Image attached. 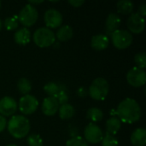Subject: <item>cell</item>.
<instances>
[{"label":"cell","mask_w":146,"mask_h":146,"mask_svg":"<svg viewBox=\"0 0 146 146\" xmlns=\"http://www.w3.org/2000/svg\"><path fill=\"white\" fill-rule=\"evenodd\" d=\"M27 142L28 146H43V140L41 137L36 133L30 134L27 139Z\"/></svg>","instance_id":"cell-28"},{"label":"cell","mask_w":146,"mask_h":146,"mask_svg":"<svg viewBox=\"0 0 146 146\" xmlns=\"http://www.w3.org/2000/svg\"><path fill=\"white\" fill-rule=\"evenodd\" d=\"M66 146H88V144L83 138L77 136L68 139L66 143Z\"/></svg>","instance_id":"cell-29"},{"label":"cell","mask_w":146,"mask_h":146,"mask_svg":"<svg viewBox=\"0 0 146 146\" xmlns=\"http://www.w3.org/2000/svg\"><path fill=\"white\" fill-rule=\"evenodd\" d=\"M38 17V13L33 5L29 3L26 4L19 12L17 16L18 21L25 27L33 26Z\"/></svg>","instance_id":"cell-6"},{"label":"cell","mask_w":146,"mask_h":146,"mask_svg":"<svg viewBox=\"0 0 146 146\" xmlns=\"http://www.w3.org/2000/svg\"><path fill=\"white\" fill-rule=\"evenodd\" d=\"M84 136L86 141L91 144H98L102 141L104 133L101 128L95 123H89L84 130Z\"/></svg>","instance_id":"cell-8"},{"label":"cell","mask_w":146,"mask_h":146,"mask_svg":"<svg viewBox=\"0 0 146 146\" xmlns=\"http://www.w3.org/2000/svg\"><path fill=\"white\" fill-rule=\"evenodd\" d=\"M127 80L129 85L134 87H139L145 84L146 73L142 68L134 67L127 74Z\"/></svg>","instance_id":"cell-7"},{"label":"cell","mask_w":146,"mask_h":146,"mask_svg":"<svg viewBox=\"0 0 146 146\" xmlns=\"http://www.w3.org/2000/svg\"><path fill=\"white\" fill-rule=\"evenodd\" d=\"M73 34H74L73 28L68 25H63L58 28L56 34L55 36L57 38L59 41L63 42V41L69 40L73 37Z\"/></svg>","instance_id":"cell-19"},{"label":"cell","mask_w":146,"mask_h":146,"mask_svg":"<svg viewBox=\"0 0 146 146\" xmlns=\"http://www.w3.org/2000/svg\"><path fill=\"white\" fill-rule=\"evenodd\" d=\"M121 121L118 117L116 116L110 117L106 121V130H107L106 133L115 136L116 133L121 129Z\"/></svg>","instance_id":"cell-18"},{"label":"cell","mask_w":146,"mask_h":146,"mask_svg":"<svg viewBox=\"0 0 146 146\" xmlns=\"http://www.w3.org/2000/svg\"><path fill=\"white\" fill-rule=\"evenodd\" d=\"M0 6H1V2H0Z\"/></svg>","instance_id":"cell-38"},{"label":"cell","mask_w":146,"mask_h":146,"mask_svg":"<svg viewBox=\"0 0 146 146\" xmlns=\"http://www.w3.org/2000/svg\"><path fill=\"white\" fill-rule=\"evenodd\" d=\"M6 126H7L6 119H5L3 115H0V133H1V132H3V131L5 129Z\"/></svg>","instance_id":"cell-32"},{"label":"cell","mask_w":146,"mask_h":146,"mask_svg":"<svg viewBox=\"0 0 146 146\" xmlns=\"http://www.w3.org/2000/svg\"><path fill=\"white\" fill-rule=\"evenodd\" d=\"M116 114L121 121L131 124L140 119L141 108L136 100L133 98H126L117 106Z\"/></svg>","instance_id":"cell-1"},{"label":"cell","mask_w":146,"mask_h":146,"mask_svg":"<svg viewBox=\"0 0 146 146\" xmlns=\"http://www.w3.org/2000/svg\"><path fill=\"white\" fill-rule=\"evenodd\" d=\"M145 18L139 13H133L127 19V27L133 33H140L145 29Z\"/></svg>","instance_id":"cell-11"},{"label":"cell","mask_w":146,"mask_h":146,"mask_svg":"<svg viewBox=\"0 0 146 146\" xmlns=\"http://www.w3.org/2000/svg\"><path fill=\"white\" fill-rule=\"evenodd\" d=\"M121 22V19L119 16V15L115 13H110L108 15L106 19V22H105V32H106L105 35L111 36V34L115 31L119 29Z\"/></svg>","instance_id":"cell-14"},{"label":"cell","mask_w":146,"mask_h":146,"mask_svg":"<svg viewBox=\"0 0 146 146\" xmlns=\"http://www.w3.org/2000/svg\"><path fill=\"white\" fill-rule=\"evenodd\" d=\"M87 94H88V90L84 86H81L77 90V95L80 98H85L87 96Z\"/></svg>","instance_id":"cell-31"},{"label":"cell","mask_w":146,"mask_h":146,"mask_svg":"<svg viewBox=\"0 0 146 146\" xmlns=\"http://www.w3.org/2000/svg\"><path fill=\"white\" fill-rule=\"evenodd\" d=\"M103 117H104L103 111L100 109L96 108V107L90 108L86 112V118L93 122L100 121L103 119Z\"/></svg>","instance_id":"cell-22"},{"label":"cell","mask_w":146,"mask_h":146,"mask_svg":"<svg viewBox=\"0 0 146 146\" xmlns=\"http://www.w3.org/2000/svg\"><path fill=\"white\" fill-rule=\"evenodd\" d=\"M2 27H3V22H2V21L0 19V30L2 29Z\"/></svg>","instance_id":"cell-36"},{"label":"cell","mask_w":146,"mask_h":146,"mask_svg":"<svg viewBox=\"0 0 146 146\" xmlns=\"http://www.w3.org/2000/svg\"><path fill=\"white\" fill-rule=\"evenodd\" d=\"M7 124L9 133L15 139L26 137L30 130V122L28 119L23 115L12 116Z\"/></svg>","instance_id":"cell-2"},{"label":"cell","mask_w":146,"mask_h":146,"mask_svg":"<svg viewBox=\"0 0 146 146\" xmlns=\"http://www.w3.org/2000/svg\"><path fill=\"white\" fill-rule=\"evenodd\" d=\"M43 3V1H28V3L29 4H38V3Z\"/></svg>","instance_id":"cell-35"},{"label":"cell","mask_w":146,"mask_h":146,"mask_svg":"<svg viewBox=\"0 0 146 146\" xmlns=\"http://www.w3.org/2000/svg\"><path fill=\"white\" fill-rule=\"evenodd\" d=\"M44 22L48 28H56L62 22V15L60 11L56 9H49L44 13Z\"/></svg>","instance_id":"cell-10"},{"label":"cell","mask_w":146,"mask_h":146,"mask_svg":"<svg viewBox=\"0 0 146 146\" xmlns=\"http://www.w3.org/2000/svg\"><path fill=\"white\" fill-rule=\"evenodd\" d=\"M58 104L62 105V104H68V92L66 91V89L63 87L62 85H59V91L54 96Z\"/></svg>","instance_id":"cell-24"},{"label":"cell","mask_w":146,"mask_h":146,"mask_svg":"<svg viewBox=\"0 0 146 146\" xmlns=\"http://www.w3.org/2000/svg\"><path fill=\"white\" fill-rule=\"evenodd\" d=\"M6 146H17V145H13V144H10V145H6Z\"/></svg>","instance_id":"cell-37"},{"label":"cell","mask_w":146,"mask_h":146,"mask_svg":"<svg viewBox=\"0 0 146 146\" xmlns=\"http://www.w3.org/2000/svg\"><path fill=\"white\" fill-rule=\"evenodd\" d=\"M35 44L40 48H45L52 45L56 42V36L52 30L48 27L38 28L33 36Z\"/></svg>","instance_id":"cell-3"},{"label":"cell","mask_w":146,"mask_h":146,"mask_svg":"<svg viewBox=\"0 0 146 146\" xmlns=\"http://www.w3.org/2000/svg\"><path fill=\"white\" fill-rule=\"evenodd\" d=\"M30 37H31V33L27 27L19 28L14 34L15 42L21 45H25L28 44L30 41Z\"/></svg>","instance_id":"cell-16"},{"label":"cell","mask_w":146,"mask_h":146,"mask_svg":"<svg viewBox=\"0 0 146 146\" xmlns=\"http://www.w3.org/2000/svg\"><path fill=\"white\" fill-rule=\"evenodd\" d=\"M131 143L134 146H145L146 145V130L139 127L134 130L131 135Z\"/></svg>","instance_id":"cell-17"},{"label":"cell","mask_w":146,"mask_h":146,"mask_svg":"<svg viewBox=\"0 0 146 146\" xmlns=\"http://www.w3.org/2000/svg\"><path fill=\"white\" fill-rule=\"evenodd\" d=\"M109 44H110L109 37L103 33L94 35L91 40V46L96 50H102L106 49Z\"/></svg>","instance_id":"cell-15"},{"label":"cell","mask_w":146,"mask_h":146,"mask_svg":"<svg viewBox=\"0 0 146 146\" xmlns=\"http://www.w3.org/2000/svg\"><path fill=\"white\" fill-rule=\"evenodd\" d=\"M38 101L34 96L30 94L24 95L19 101V110L24 115H31L37 110Z\"/></svg>","instance_id":"cell-9"},{"label":"cell","mask_w":146,"mask_h":146,"mask_svg":"<svg viewBox=\"0 0 146 146\" xmlns=\"http://www.w3.org/2000/svg\"><path fill=\"white\" fill-rule=\"evenodd\" d=\"M134 61L138 68L144 69L146 66V54L145 52H139L135 55Z\"/></svg>","instance_id":"cell-30"},{"label":"cell","mask_w":146,"mask_h":146,"mask_svg":"<svg viewBox=\"0 0 146 146\" xmlns=\"http://www.w3.org/2000/svg\"><path fill=\"white\" fill-rule=\"evenodd\" d=\"M133 9V3L130 0H121L117 3V10L120 14H130L132 13Z\"/></svg>","instance_id":"cell-21"},{"label":"cell","mask_w":146,"mask_h":146,"mask_svg":"<svg viewBox=\"0 0 146 146\" xmlns=\"http://www.w3.org/2000/svg\"><path fill=\"white\" fill-rule=\"evenodd\" d=\"M44 91L50 97H54L59 91V85L56 82H48L44 85Z\"/></svg>","instance_id":"cell-25"},{"label":"cell","mask_w":146,"mask_h":146,"mask_svg":"<svg viewBox=\"0 0 146 146\" xmlns=\"http://www.w3.org/2000/svg\"><path fill=\"white\" fill-rule=\"evenodd\" d=\"M17 89L21 94L27 95L32 90V85L30 80L27 78H21L17 82Z\"/></svg>","instance_id":"cell-23"},{"label":"cell","mask_w":146,"mask_h":146,"mask_svg":"<svg viewBox=\"0 0 146 146\" xmlns=\"http://www.w3.org/2000/svg\"><path fill=\"white\" fill-rule=\"evenodd\" d=\"M102 146H118V139L115 135L106 133L102 139Z\"/></svg>","instance_id":"cell-26"},{"label":"cell","mask_w":146,"mask_h":146,"mask_svg":"<svg viewBox=\"0 0 146 146\" xmlns=\"http://www.w3.org/2000/svg\"><path fill=\"white\" fill-rule=\"evenodd\" d=\"M68 3H70L74 7H80L84 3L83 0H69Z\"/></svg>","instance_id":"cell-33"},{"label":"cell","mask_w":146,"mask_h":146,"mask_svg":"<svg viewBox=\"0 0 146 146\" xmlns=\"http://www.w3.org/2000/svg\"><path fill=\"white\" fill-rule=\"evenodd\" d=\"M109 83L104 78H97L91 84L88 94L95 100H104L109 93Z\"/></svg>","instance_id":"cell-4"},{"label":"cell","mask_w":146,"mask_h":146,"mask_svg":"<svg viewBox=\"0 0 146 146\" xmlns=\"http://www.w3.org/2000/svg\"><path fill=\"white\" fill-rule=\"evenodd\" d=\"M139 14L141 15V16H145L146 15V4L145 3H143L141 5H139Z\"/></svg>","instance_id":"cell-34"},{"label":"cell","mask_w":146,"mask_h":146,"mask_svg":"<svg viewBox=\"0 0 146 146\" xmlns=\"http://www.w3.org/2000/svg\"><path fill=\"white\" fill-rule=\"evenodd\" d=\"M16 110L17 104L13 98L7 96L0 99V115L3 117L14 115Z\"/></svg>","instance_id":"cell-12"},{"label":"cell","mask_w":146,"mask_h":146,"mask_svg":"<svg viewBox=\"0 0 146 146\" xmlns=\"http://www.w3.org/2000/svg\"><path fill=\"white\" fill-rule=\"evenodd\" d=\"M58 112H59V116H60L61 119L68 120V119H71L72 117L74 116L75 109L71 104H62V105L59 106Z\"/></svg>","instance_id":"cell-20"},{"label":"cell","mask_w":146,"mask_h":146,"mask_svg":"<svg viewBox=\"0 0 146 146\" xmlns=\"http://www.w3.org/2000/svg\"><path fill=\"white\" fill-rule=\"evenodd\" d=\"M111 39L115 48L119 50H124L132 44L133 35L127 30L118 29L111 34Z\"/></svg>","instance_id":"cell-5"},{"label":"cell","mask_w":146,"mask_h":146,"mask_svg":"<svg viewBox=\"0 0 146 146\" xmlns=\"http://www.w3.org/2000/svg\"><path fill=\"white\" fill-rule=\"evenodd\" d=\"M5 28L7 30H15L18 27V18L17 16L14 15V16H9L7 17L4 20V23H3Z\"/></svg>","instance_id":"cell-27"},{"label":"cell","mask_w":146,"mask_h":146,"mask_svg":"<svg viewBox=\"0 0 146 146\" xmlns=\"http://www.w3.org/2000/svg\"><path fill=\"white\" fill-rule=\"evenodd\" d=\"M59 109V104L55 97H47L42 103V111L47 116H52L56 114Z\"/></svg>","instance_id":"cell-13"}]
</instances>
